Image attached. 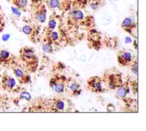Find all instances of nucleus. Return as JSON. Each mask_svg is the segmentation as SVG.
Returning a JSON list of instances; mask_svg holds the SVG:
<instances>
[{"label": "nucleus", "instance_id": "f257e3e1", "mask_svg": "<svg viewBox=\"0 0 146 131\" xmlns=\"http://www.w3.org/2000/svg\"><path fill=\"white\" fill-rule=\"evenodd\" d=\"M20 57L29 69H32L36 63V58L33 50L28 47H25L20 50Z\"/></svg>", "mask_w": 146, "mask_h": 131}, {"label": "nucleus", "instance_id": "f03ea898", "mask_svg": "<svg viewBox=\"0 0 146 131\" xmlns=\"http://www.w3.org/2000/svg\"><path fill=\"white\" fill-rule=\"evenodd\" d=\"M16 59L9 51L0 50V66L6 67H16Z\"/></svg>", "mask_w": 146, "mask_h": 131}, {"label": "nucleus", "instance_id": "7ed1b4c3", "mask_svg": "<svg viewBox=\"0 0 146 131\" xmlns=\"http://www.w3.org/2000/svg\"><path fill=\"white\" fill-rule=\"evenodd\" d=\"M1 84L2 89L8 92L14 91L17 85L15 79L5 73L1 77Z\"/></svg>", "mask_w": 146, "mask_h": 131}, {"label": "nucleus", "instance_id": "20e7f679", "mask_svg": "<svg viewBox=\"0 0 146 131\" xmlns=\"http://www.w3.org/2000/svg\"><path fill=\"white\" fill-rule=\"evenodd\" d=\"M13 71L17 79L19 80V81L21 83H25L27 82L29 79V76H26L25 73V72L19 68L16 67H14L12 68Z\"/></svg>", "mask_w": 146, "mask_h": 131}, {"label": "nucleus", "instance_id": "39448f33", "mask_svg": "<svg viewBox=\"0 0 146 131\" xmlns=\"http://www.w3.org/2000/svg\"><path fill=\"white\" fill-rule=\"evenodd\" d=\"M35 18L40 22H44L46 18V10L43 5H40L35 12Z\"/></svg>", "mask_w": 146, "mask_h": 131}, {"label": "nucleus", "instance_id": "423d86ee", "mask_svg": "<svg viewBox=\"0 0 146 131\" xmlns=\"http://www.w3.org/2000/svg\"><path fill=\"white\" fill-rule=\"evenodd\" d=\"M121 25L124 30H125L126 31L129 33L131 32L132 29L135 27V24H133L132 19L129 18H125L123 21Z\"/></svg>", "mask_w": 146, "mask_h": 131}, {"label": "nucleus", "instance_id": "0eeeda50", "mask_svg": "<svg viewBox=\"0 0 146 131\" xmlns=\"http://www.w3.org/2000/svg\"><path fill=\"white\" fill-rule=\"evenodd\" d=\"M10 1L17 9L23 11L26 10L28 5V0H10Z\"/></svg>", "mask_w": 146, "mask_h": 131}, {"label": "nucleus", "instance_id": "6e6552de", "mask_svg": "<svg viewBox=\"0 0 146 131\" xmlns=\"http://www.w3.org/2000/svg\"><path fill=\"white\" fill-rule=\"evenodd\" d=\"M89 84L93 88H94L96 91H100L102 89V85L100 83L95 79H92L91 81H90Z\"/></svg>", "mask_w": 146, "mask_h": 131}, {"label": "nucleus", "instance_id": "1a4fd4ad", "mask_svg": "<svg viewBox=\"0 0 146 131\" xmlns=\"http://www.w3.org/2000/svg\"><path fill=\"white\" fill-rule=\"evenodd\" d=\"M5 18L3 10L0 6V33L3 30L5 26Z\"/></svg>", "mask_w": 146, "mask_h": 131}, {"label": "nucleus", "instance_id": "9d476101", "mask_svg": "<svg viewBox=\"0 0 146 131\" xmlns=\"http://www.w3.org/2000/svg\"><path fill=\"white\" fill-rule=\"evenodd\" d=\"M48 4L51 8H56L59 6L60 0H48Z\"/></svg>", "mask_w": 146, "mask_h": 131}, {"label": "nucleus", "instance_id": "9b49d317", "mask_svg": "<svg viewBox=\"0 0 146 131\" xmlns=\"http://www.w3.org/2000/svg\"><path fill=\"white\" fill-rule=\"evenodd\" d=\"M121 57V58L123 59V60H124V63L125 62H129L131 59V55L130 54V53L129 52H124L123 54L120 56Z\"/></svg>", "mask_w": 146, "mask_h": 131}, {"label": "nucleus", "instance_id": "f8f14e48", "mask_svg": "<svg viewBox=\"0 0 146 131\" xmlns=\"http://www.w3.org/2000/svg\"><path fill=\"white\" fill-rule=\"evenodd\" d=\"M22 32H23L24 34H26V35H30V34H31V32H32V31H33L32 28H31L30 26H29V25H25V26H24L22 27Z\"/></svg>", "mask_w": 146, "mask_h": 131}, {"label": "nucleus", "instance_id": "ddd939ff", "mask_svg": "<svg viewBox=\"0 0 146 131\" xmlns=\"http://www.w3.org/2000/svg\"><path fill=\"white\" fill-rule=\"evenodd\" d=\"M117 94L120 97H124L127 94V91L125 88L120 87L117 90Z\"/></svg>", "mask_w": 146, "mask_h": 131}, {"label": "nucleus", "instance_id": "4468645a", "mask_svg": "<svg viewBox=\"0 0 146 131\" xmlns=\"http://www.w3.org/2000/svg\"><path fill=\"white\" fill-rule=\"evenodd\" d=\"M74 17L76 19H82L83 18V13L81 11L78 10V11H76L74 13Z\"/></svg>", "mask_w": 146, "mask_h": 131}, {"label": "nucleus", "instance_id": "2eb2a0df", "mask_svg": "<svg viewBox=\"0 0 146 131\" xmlns=\"http://www.w3.org/2000/svg\"><path fill=\"white\" fill-rule=\"evenodd\" d=\"M64 88V86L62 84H56L55 85V90L58 92H61Z\"/></svg>", "mask_w": 146, "mask_h": 131}, {"label": "nucleus", "instance_id": "dca6fc26", "mask_svg": "<svg viewBox=\"0 0 146 131\" xmlns=\"http://www.w3.org/2000/svg\"><path fill=\"white\" fill-rule=\"evenodd\" d=\"M56 108L59 109V110L63 109L64 108V103L63 101H58L56 103Z\"/></svg>", "mask_w": 146, "mask_h": 131}, {"label": "nucleus", "instance_id": "f3484780", "mask_svg": "<svg viewBox=\"0 0 146 131\" xmlns=\"http://www.w3.org/2000/svg\"><path fill=\"white\" fill-rule=\"evenodd\" d=\"M21 97L26 99V100H30L31 98V96L27 92H23L21 95Z\"/></svg>", "mask_w": 146, "mask_h": 131}, {"label": "nucleus", "instance_id": "a211bd4d", "mask_svg": "<svg viewBox=\"0 0 146 131\" xmlns=\"http://www.w3.org/2000/svg\"><path fill=\"white\" fill-rule=\"evenodd\" d=\"M43 49L44 51H46L47 52H50L51 51V47L48 44H44L43 47Z\"/></svg>", "mask_w": 146, "mask_h": 131}, {"label": "nucleus", "instance_id": "6ab92c4d", "mask_svg": "<svg viewBox=\"0 0 146 131\" xmlns=\"http://www.w3.org/2000/svg\"><path fill=\"white\" fill-rule=\"evenodd\" d=\"M55 25H56V23H55V22L54 20H51V21H50L48 22V26H49V27H50L51 28H52V29H53V28H55Z\"/></svg>", "mask_w": 146, "mask_h": 131}, {"label": "nucleus", "instance_id": "aec40b11", "mask_svg": "<svg viewBox=\"0 0 146 131\" xmlns=\"http://www.w3.org/2000/svg\"><path fill=\"white\" fill-rule=\"evenodd\" d=\"M51 37L54 40H55L58 39V34L56 32H52L51 34Z\"/></svg>", "mask_w": 146, "mask_h": 131}, {"label": "nucleus", "instance_id": "412c9836", "mask_svg": "<svg viewBox=\"0 0 146 131\" xmlns=\"http://www.w3.org/2000/svg\"><path fill=\"white\" fill-rule=\"evenodd\" d=\"M70 89L73 91H76L78 89V86L76 84H72L70 86Z\"/></svg>", "mask_w": 146, "mask_h": 131}, {"label": "nucleus", "instance_id": "4be33fe9", "mask_svg": "<svg viewBox=\"0 0 146 131\" xmlns=\"http://www.w3.org/2000/svg\"><path fill=\"white\" fill-rule=\"evenodd\" d=\"M1 66H0V75H1Z\"/></svg>", "mask_w": 146, "mask_h": 131}, {"label": "nucleus", "instance_id": "5701e85b", "mask_svg": "<svg viewBox=\"0 0 146 131\" xmlns=\"http://www.w3.org/2000/svg\"><path fill=\"white\" fill-rule=\"evenodd\" d=\"M6 1H10V0H6Z\"/></svg>", "mask_w": 146, "mask_h": 131}]
</instances>
